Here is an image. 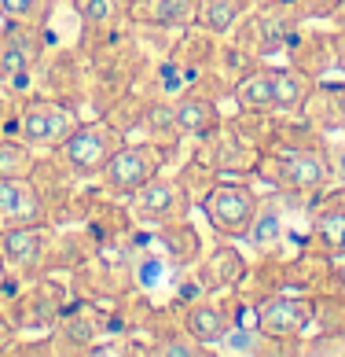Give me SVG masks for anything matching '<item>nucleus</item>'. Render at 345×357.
<instances>
[{"label": "nucleus", "instance_id": "1", "mask_svg": "<svg viewBox=\"0 0 345 357\" xmlns=\"http://www.w3.org/2000/svg\"><path fill=\"white\" fill-rule=\"evenodd\" d=\"M254 174L272 192H280L283 199H301V203H309L312 195L330 188L338 177L335 155H330V148L312 126L298 140H287L283 133H268L264 137V151L257 155Z\"/></svg>", "mask_w": 345, "mask_h": 357}, {"label": "nucleus", "instance_id": "2", "mask_svg": "<svg viewBox=\"0 0 345 357\" xmlns=\"http://www.w3.org/2000/svg\"><path fill=\"white\" fill-rule=\"evenodd\" d=\"M122 144H125V129L118 126L114 118L99 114V118H88V122L81 118V122L70 129V137L51 151L56 155L51 162L74 181H96Z\"/></svg>", "mask_w": 345, "mask_h": 357}, {"label": "nucleus", "instance_id": "3", "mask_svg": "<svg viewBox=\"0 0 345 357\" xmlns=\"http://www.w3.org/2000/svg\"><path fill=\"white\" fill-rule=\"evenodd\" d=\"M77 122L81 118L63 96H22L19 103H11L4 133L19 137L33 151H56Z\"/></svg>", "mask_w": 345, "mask_h": 357}, {"label": "nucleus", "instance_id": "4", "mask_svg": "<svg viewBox=\"0 0 345 357\" xmlns=\"http://www.w3.org/2000/svg\"><path fill=\"white\" fill-rule=\"evenodd\" d=\"M305 15L298 11L294 0H257L254 8L246 11V19L232 30V37L243 45L254 59H275L283 56L290 37L301 30Z\"/></svg>", "mask_w": 345, "mask_h": 357}, {"label": "nucleus", "instance_id": "5", "mask_svg": "<svg viewBox=\"0 0 345 357\" xmlns=\"http://www.w3.org/2000/svg\"><path fill=\"white\" fill-rule=\"evenodd\" d=\"M246 306L250 313H239L235 324H254L261 335L275 342V350L294 354L298 342L312 332V295H268Z\"/></svg>", "mask_w": 345, "mask_h": 357}, {"label": "nucleus", "instance_id": "6", "mask_svg": "<svg viewBox=\"0 0 345 357\" xmlns=\"http://www.w3.org/2000/svg\"><path fill=\"white\" fill-rule=\"evenodd\" d=\"M198 206H202L209 229L220 240H246L250 225H254V214L261 206V192L239 177H217L202 192Z\"/></svg>", "mask_w": 345, "mask_h": 357}, {"label": "nucleus", "instance_id": "7", "mask_svg": "<svg viewBox=\"0 0 345 357\" xmlns=\"http://www.w3.org/2000/svg\"><path fill=\"white\" fill-rule=\"evenodd\" d=\"M166 148L162 144H154V140H129L111 155V162L103 166V174L96 177L99 184V192L107 195V199H129L132 192L140 188V184H147L154 174H162V166H166Z\"/></svg>", "mask_w": 345, "mask_h": 357}, {"label": "nucleus", "instance_id": "8", "mask_svg": "<svg viewBox=\"0 0 345 357\" xmlns=\"http://www.w3.org/2000/svg\"><path fill=\"white\" fill-rule=\"evenodd\" d=\"M45 48V26L4 22L0 26V85L8 92H22L41 67Z\"/></svg>", "mask_w": 345, "mask_h": 357}, {"label": "nucleus", "instance_id": "9", "mask_svg": "<svg viewBox=\"0 0 345 357\" xmlns=\"http://www.w3.org/2000/svg\"><path fill=\"white\" fill-rule=\"evenodd\" d=\"M125 203H129L132 221L158 229V225H169V221L188 218V214H191V206H195V195H191L188 184H184V177L154 174L147 184H140V188L132 192Z\"/></svg>", "mask_w": 345, "mask_h": 357}, {"label": "nucleus", "instance_id": "10", "mask_svg": "<svg viewBox=\"0 0 345 357\" xmlns=\"http://www.w3.org/2000/svg\"><path fill=\"white\" fill-rule=\"evenodd\" d=\"M309 250L345 261V184H330L309 199Z\"/></svg>", "mask_w": 345, "mask_h": 357}, {"label": "nucleus", "instance_id": "11", "mask_svg": "<svg viewBox=\"0 0 345 357\" xmlns=\"http://www.w3.org/2000/svg\"><path fill=\"white\" fill-rule=\"evenodd\" d=\"M246 273H250V261L243 258V250L235 247V240H224L202 250V258L195 261L191 287L198 295H239Z\"/></svg>", "mask_w": 345, "mask_h": 357}, {"label": "nucleus", "instance_id": "12", "mask_svg": "<svg viewBox=\"0 0 345 357\" xmlns=\"http://www.w3.org/2000/svg\"><path fill=\"white\" fill-rule=\"evenodd\" d=\"M51 225H22V229L0 232V258L15 280H37L48 261Z\"/></svg>", "mask_w": 345, "mask_h": 357}, {"label": "nucleus", "instance_id": "13", "mask_svg": "<svg viewBox=\"0 0 345 357\" xmlns=\"http://www.w3.org/2000/svg\"><path fill=\"white\" fill-rule=\"evenodd\" d=\"M48 199L37 177H0V232L22 229V225H45Z\"/></svg>", "mask_w": 345, "mask_h": 357}, {"label": "nucleus", "instance_id": "14", "mask_svg": "<svg viewBox=\"0 0 345 357\" xmlns=\"http://www.w3.org/2000/svg\"><path fill=\"white\" fill-rule=\"evenodd\" d=\"M172 118H177L180 137L198 140V144L224 126L220 100H217L209 89H202V85H188L184 92H177V96H172Z\"/></svg>", "mask_w": 345, "mask_h": 357}, {"label": "nucleus", "instance_id": "15", "mask_svg": "<svg viewBox=\"0 0 345 357\" xmlns=\"http://www.w3.org/2000/svg\"><path fill=\"white\" fill-rule=\"evenodd\" d=\"M283 56L294 63L298 70L323 77L330 70H338V30H320L312 22H301V30L290 37V45Z\"/></svg>", "mask_w": 345, "mask_h": 357}, {"label": "nucleus", "instance_id": "16", "mask_svg": "<svg viewBox=\"0 0 345 357\" xmlns=\"http://www.w3.org/2000/svg\"><path fill=\"white\" fill-rule=\"evenodd\" d=\"M180 328H184L191 339H198V342H206V347L220 350L224 335L235 328V310L228 306V302H220V295H198V298H191V302H184Z\"/></svg>", "mask_w": 345, "mask_h": 357}, {"label": "nucleus", "instance_id": "17", "mask_svg": "<svg viewBox=\"0 0 345 357\" xmlns=\"http://www.w3.org/2000/svg\"><path fill=\"white\" fill-rule=\"evenodd\" d=\"M198 8L202 0H132L129 19L132 26H147V30L184 33L188 26H198Z\"/></svg>", "mask_w": 345, "mask_h": 357}, {"label": "nucleus", "instance_id": "18", "mask_svg": "<svg viewBox=\"0 0 345 357\" xmlns=\"http://www.w3.org/2000/svg\"><path fill=\"white\" fill-rule=\"evenodd\" d=\"M301 122L312 126L316 133H345V77L342 82L316 77L312 96L301 111Z\"/></svg>", "mask_w": 345, "mask_h": 357}, {"label": "nucleus", "instance_id": "19", "mask_svg": "<svg viewBox=\"0 0 345 357\" xmlns=\"http://www.w3.org/2000/svg\"><path fill=\"white\" fill-rule=\"evenodd\" d=\"M154 243L162 250V258L169 261V269H195V261L202 258V232L195 229V221L180 218L169 225L154 229Z\"/></svg>", "mask_w": 345, "mask_h": 357}, {"label": "nucleus", "instance_id": "20", "mask_svg": "<svg viewBox=\"0 0 345 357\" xmlns=\"http://www.w3.org/2000/svg\"><path fill=\"white\" fill-rule=\"evenodd\" d=\"M77 15H81V30L88 41L96 45H114V37L132 26L129 19V0H81L77 4Z\"/></svg>", "mask_w": 345, "mask_h": 357}, {"label": "nucleus", "instance_id": "21", "mask_svg": "<svg viewBox=\"0 0 345 357\" xmlns=\"http://www.w3.org/2000/svg\"><path fill=\"white\" fill-rule=\"evenodd\" d=\"M228 96L235 100L239 114H250V118H275V92H272V74H268V63H257L250 67L243 77H235Z\"/></svg>", "mask_w": 345, "mask_h": 357}, {"label": "nucleus", "instance_id": "22", "mask_svg": "<svg viewBox=\"0 0 345 357\" xmlns=\"http://www.w3.org/2000/svg\"><path fill=\"white\" fill-rule=\"evenodd\" d=\"M272 74V92H275V118H301L305 103L312 96L316 77L298 70L294 63H283V67H268Z\"/></svg>", "mask_w": 345, "mask_h": 357}, {"label": "nucleus", "instance_id": "23", "mask_svg": "<svg viewBox=\"0 0 345 357\" xmlns=\"http://www.w3.org/2000/svg\"><path fill=\"white\" fill-rule=\"evenodd\" d=\"M283 236H287V210L280 203V192H272V199H261L257 214H254V225H250V232H246V240L268 255V250H275V247L283 243Z\"/></svg>", "mask_w": 345, "mask_h": 357}, {"label": "nucleus", "instance_id": "24", "mask_svg": "<svg viewBox=\"0 0 345 357\" xmlns=\"http://www.w3.org/2000/svg\"><path fill=\"white\" fill-rule=\"evenodd\" d=\"M257 0H202L198 8V26L217 37H228L239 22L246 19V11L254 8Z\"/></svg>", "mask_w": 345, "mask_h": 357}, {"label": "nucleus", "instance_id": "25", "mask_svg": "<svg viewBox=\"0 0 345 357\" xmlns=\"http://www.w3.org/2000/svg\"><path fill=\"white\" fill-rule=\"evenodd\" d=\"M41 158L30 144H22L19 137L0 133V177H33Z\"/></svg>", "mask_w": 345, "mask_h": 357}, {"label": "nucleus", "instance_id": "26", "mask_svg": "<svg viewBox=\"0 0 345 357\" xmlns=\"http://www.w3.org/2000/svg\"><path fill=\"white\" fill-rule=\"evenodd\" d=\"M312 332L345 335V291H316L312 295Z\"/></svg>", "mask_w": 345, "mask_h": 357}, {"label": "nucleus", "instance_id": "27", "mask_svg": "<svg viewBox=\"0 0 345 357\" xmlns=\"http://www.w3.org/2000/svg\"><path fill=\"white\" fill-rule=\"evenodd\" d=\"M59 0H0V22L45 26Z\"/></svg>", "mask_w": 345, "mask_h": 357}, {"label": "nucleus", "instance_id": "28", "mask_svg": "<svg viewBox=\"0 0 345 357\" xmlns=\"http://www.w3.org/2000/svg\"><path fill=\"white\" fill-rule=\"evenodd\" d=\"M143 354H154V357H206V354H214V347H206V342L191 339V335L180 328V332L158 335V342L143 347Z\"/></svg>", "mask_w": 345, "mask_h": 357}, {"label": "nucleus", "instance_id": "29", "mask_svg": "<svg viewBox=\"0 0 345 357\" xmlns=\"http://www.w3.org/2000/svg\"><path fill=\"white\" fill-rule=\"evenodd\" d=\"M166 269H169V261L162 258V250H143V258L136 261L132 280H136V287H154L166 276Z\"/></svg>", "mask_w": 345, "mask_h": 357}, {"label": "nucleus", "instance_id": "30", "mask_svg": "<svg viewBox=\"0 0 345 357\" xmlns=\"http://www.w3.org/2000/svg\"><path fill=\"white\" fill-rule=\"evenodd\" d=\"M8 342H11V324H8V317L0 313V350H8Z\"/></svg>", "mask_w": 345, "mask_h": 357}, {"label": "nucleus", "instance_id": "31", "mask_svg": "<svg viewBox=\"0 0 345 357\" xmlns=\"http://www.w3.org/2000/svg\"><path fill=\"white\" fill-rule=\"evenodd\" d=\"M345 70V26H338V74Z\"/></svg>", "mask_w": 345, "mask_h": 357}, {"label": "nucleus", "instance_id": "32", "mask_svg": "<svg viewBox=\"0 0 345 357\" xmlns=\"http://www.w3.org/2000/svg\"><path fill=\"white\" fill-rule=\"evenodd\" d=\"M11 287V273H8V266H4V258H0V295Z\"/></svg>", "mask_w": 345, "mask_h": 357}, {"label": "nucleus", "instance_id": "33", "mask_svg": "<svg viewBox=\"0 0 345 357\" xmlns=\"http://www.w3.org/2000/svg\"><path fill=\"white\" fill-rule=\"evenodd\" d=\"M4 122H8V100L0 96V133H4Z\"/></svg>", "mask_w": 345, "mask_h": 357}, {"label": "nucleus", "instance_id": "34", "mask_svg": "<svg viewBox=\"0 0 345 357\" xmlns=\"http://www.w3.org/2000/svg\"><path fill=\"white\" fill-rule=\"evenodd\" d=\"M129 4H132V0H129Z\"/></svg>", "mask_w": 345, "mask_h": 357}, {"label": "nucleus", "instance_id": "35", "mask_svg": "<svg viewBox=\"0 0 345 357\" xmlns=\"http://www.w3.org/2000/svg\"><path fill=\"white\" fill-rule=\"evenodd\" d=\"M342 74H345V70H342Z\"/></svg>", "mask_w": 345, "mask_h": 357}]
</instances>
